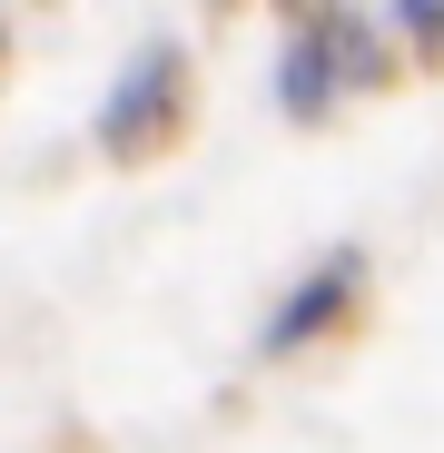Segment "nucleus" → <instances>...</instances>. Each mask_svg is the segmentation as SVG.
I'll use <instances>...</instances> for the list:
<instances>
[{
  "label": "nucleus",
  "mask_w": 444,
  "mask_h": 453,
  "mask_svg": "<svg viewBox=\"0 0 444 453\" xmlns=\"http://www.w3.org/2000/svg\"><path fill=\"white\" fill-rule=\"evenodd\" d=\"M178 128H188V59L168 40H148L129 59V80L109 89V109H99V148L119 168H148V158L178 148Z\"/></svg>",
  "instance_id": "obj_1"
},
{
  "label": "nucleus",
  "mask_w": 444,
  "mask_h": 453,
  "mask_svg": "<svg viewBox=\"0 0 444 453\" xmlns=\"http://www.w3.org/2000/svg\"><path fill=\"white\" fill-rule=\"evenodd\" d=\"M355 296H365V257H326V266H316V276L267 316V355H296V345H316L326 326H346V316H355Z\"/></svg>",
  "instance_id": "obj_3"
},
{
  "label": "nucleus",
  "mask_w": 444,
  "mask_h": 453,
  "mask_svg": "<svg viewBox=\"0 0 444 453\" xmlns=\"http://www.w3.org/2000/svg\"><path fill=\"white\" fill-rule=\"evenodd\" d=\"M376 80H386V50H376V30H355L346 11H316L307 40L277 59V99H286V119H326L336 89H376Z\"/></svg>",
  "instance_id": "obj_2"
},
{
  "label": "nucleus",
  "mask_w": 444,
  "mask_h": 453,
  "mask_svg": "<svg viewBox=\"0 0 444 453\" xmlns=\"http://www.w3.org/2000/svg\"><path fill=\"white\" fill-rule=\"evenodd\" d=\"M395 20H405V40L444 69V0H395Z\"/></svg>",
  "instance_id": "obj_4"
}]
</instances>
